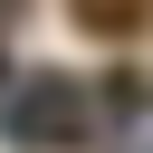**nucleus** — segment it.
Here are the masks:
<instances>
[{
  "mask_svg": "<svg viewBox=\"0 0 153 153\" xmlns=\"http://www.w3.org/2000/svg\"><path fill=\"white\" fill-rule=\"evenodd\" d=\"M0 124H10V143L48 153V143H76L86 134V96H76V76H29V86L0 96Z\"/></svg>",
  "mask_w": 153,
  "mask_h": 153,
  "instance_id": "obj_1",
  "label": "nucleus"
},
{
  "mask_svg": "<svg viewBox=\"0 0 153 153\" xmlns=\"http://www.w3.org/2000/svg\"><path fill=\"white\" fill-rule=\"evenodd\" d=\"M67 10H76V29H96V38H124V29H143L153 0H67Z\"/></svg>",
  "mask_w": 153,
  "mask_h": 153,
  "instance_id": "obj_2",
  "label": "nucleus"
},
{
  "mask_svg": "<svg viewBox=\"0 0 153 153\" xmlns=\"http://www.w3.org/2000/svg\"><path fill=\"white\" fill-rule=\"evenodd\" d=\"M0 76H10V67H0Z\"/></svg>",
  "mask_w": 153,
  "mask_h": 153,
  "instance_id": "obj_3",
  "label": "nucleus"
}]
</instances>
